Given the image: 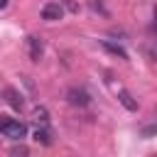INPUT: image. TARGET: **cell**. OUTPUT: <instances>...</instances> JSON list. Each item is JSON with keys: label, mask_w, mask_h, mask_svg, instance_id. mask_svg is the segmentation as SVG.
Instances as JSON below:
<instances>
[{"label": "cell", "mask_w": 157, "mask_h": 157, "mask_svg": "<svg viewBox=\"0 0 157 157\" xmlns=\"http://www.w3.org/2000/svg\"><path fill=\"white\" fill-rule=\"evenodd\" d=\"M66 98H69L71 105H88V103H91V96H88L83 88H71V91L66 93Z\"/></svg>", "instance_id": "4"}, {"label": "cell", "mask_w": 157, "mask_h": 157, "mask_svg": "<svg viewBox=\"0 0 157 157\" xmlns=\"http://www.w3.org/2000/svg\"><path fill=\"white\" fill-rule=\"evenodd\" d=\"M118 101H120V103H123L128 110H137V101H135V98H132L128 91H118Z\"/></svg>", "instance_id": "6"}, {"label": "cell", "mask_w": 157, "mask_h": 157, "mask_svg": "<svg viewBox=\"0 0 157 157\" xmlns=\"http://www.w3.org/2000/svg\"><path fill=\"white\" fill-rule=\"evenodd\" d=\"M64 17V7H61V2H47L44 7H42V20H47V22H56V20H61Z\"/></svg>", "instance_id": "2"}, {"label": "cell", "mask_w": 157, "mask_h": 157, "mask_svg": "<svg viewBox=\"0 0 157 157\" xmlns=\"http://www.w3.org/2000/svg\"><path fill=\"white\" fill-rule=\"evenodd\" d=\"M103 47H105L108 52H113V54H118L120 59H128V52H125V49H123L120 44H113V42H108V39H105V42H103Z\"/></svg>", "instance_id": "8"}, {"label": "cell", "mask_w": 157, "mask_h": 157, "mask_svg": "<svg viewBox=\"0 0 157 157\" xmlns=\"http://www.w3.org/2000/svg\"><path fill=\"white\" fill-rule=\"evenodd\" d=\"M152 29L157 32V10H155V25H152Z\"/></svg>", "instance_id": "13"}, {"label": "cell", "mask_w": 157, "mask_h": 157, "mask_svg": "<svg viewBox=\"0 0 157 157\" xmlns=\"http://www.w3.org/2000/svg\"><path fill=\"white\" fill-rule=\"evenodd\" d=\"M0 132H2L5 137H10V140H22V137L27 135V128H25V123H20V120H12V118L0 115Z\"/></svg>", "instance_id": "1"}, {"label": "cell", "mask_w": 157, "mask_h": 157, "mask_svg": "<svg viewBox=\"0 0 157 157\" xmlns=\"http://www.w3.org/2000/svg\"><path fill=\"white\" fill-rule=\"evenodd\" d=\"M27 47H29V59L32 61H39L42 54H44V42L39 37H27Z\"/></svg>", "instance_id": "3"}, {"label": "cell", "mask_w": 157, "mask_h": 157, "mask_svg": "<svg viewBox=\"0 0 157 157\" xmlns=\"http://www.w3.org/2000/svg\"><path fill=\"white\" fill-rule=\"evenodd\" d=\"M157 132V125H150V128H142V135L145 137H150V135H155Z\"/></svg>", "instance_id": "10"}, {"label": "cell", "mask_w": 157, "mask_h": 157, "mask_svg": "<svg viewBox=\"0 0 157 157\" xmlns=\"http://www.w3.org/2000/svg\"><path fill=\"white\" fill-rule=\"evenodd\" d=\"M32 118H34L37 123H42V125H44V123H47V108H42V105H39V108H34Z\"/></svg>", "instance_id": "9"}, {"label": "cell", "mask_w": 157, "mask_h": 157, "mask_svg": "<svg viewBox=\"0 0 157 157\" xmlns=\"http://www.w3.org/2000/svg\"><path fill=\"white\" fill-rule=\"evenodd\" d=\"M34 140L42 142V145H52V132H49L47 128H37V130H34Z\"/></svg>", "instance_id": "7"}, {"label": "cell", "mask_w": 157, "mask_h": 157, "mask_svg": "<svg viewBox=\"0 0 157 157\" xmlns=\"http://www.w3.org/2000/svg\"><path fill=\"white\" fill-rule=\"evenodd\" d=\"M12 155H27L25 147H12Z\"/></svg>", "instance_id": "11"}, {"label": "cell", "mask_w": 157, "mask_h": 157, "mask_svg": "<svg viewBox=\"0 0 157 157\" xmlns=\"http://www.w3.org/2000/svg\"><path fill=\"white\" fill-rule=\"evenodd\" d=\"M2 96H5V101H7L15 110H22V103H25V101H22V96H20L15 88H5V91H2Z\"/></svg>", "instance_id": "5"}, {"label": "cell", "mask_w": 157, "mask_h": 157, "mask_svg": "<svg viewBox=\"0 0 157 157\" xmlns=\"http://www.w3.org/2000/svg\"><path fill=\"white\" fill-rule=\"evenodd\" d=\"M7 7V0H0V10H5Z\"/></svg>", "instance_id": "12"}]
</instances>
